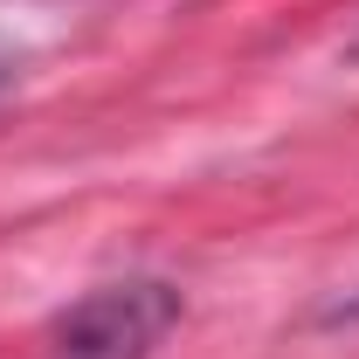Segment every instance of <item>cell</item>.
I'll list each match as a JSON object with an SVG mask.
<instances>
[{
    "mask_svg": "<svg viewBox=\"0 0 359 359\" xmlns=\"http://www.w3.org/2000/svg\"><path fill=\"white\" fill-rule=\"evenodd\" d=\"M180 325V290L159 276H125L83 290L48 332V359H152Z\"/></svg>",
    "mask_w": 359,
    "mask_h": 359,
    "instance_id": "6da1fadb",
    "label": "cell"
},
{
    "mask_svg": "<svg viewBox=\"0 0 359 359\" xmlns=\"http://www.w3.org/2000/svg\"><path fill=\"white\" fill-rule=\"evenodd\" d=\"M0 90H7V62H0Z\"/></svg>",
    "mask_w": 359,
    "mask_h": 359,
    "instance_id": "7a4b0ae2",
    "label": "cell"
},
{
    "mask_svg": "<svg viewBox=\"0 0 359 359\" xmlns=\"http://www.w3.org/2000/svg\"><path fill=\"white\" fill-rule=\"evenodd\" d=\"M353 62H359V35H353Z\"/></svg>",
    "mask_w": 359,
    "mask_h": 359,
    "instance_id": "3957f363",
    "label": "cell"
}]
</instances>
